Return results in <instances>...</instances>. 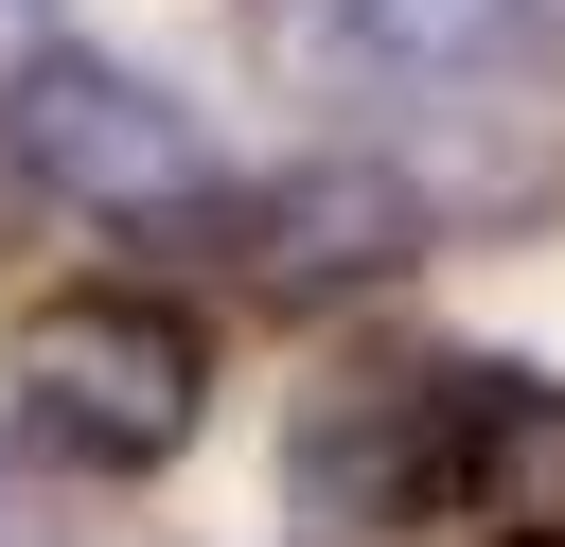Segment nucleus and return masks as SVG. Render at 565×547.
Returning <instances> with one entry per match:
<instances>
[{
  "label": "nucleus",
  "instance_id": "nucleus-7",
  "mask_svg": "<svg viewBox=\"0 0 565 547\" xmlns=\"http://www.w3.org/2000/svg\"><path fill=\"white\" fill-rule=\"evenodd\" d=\"M0 547H53V476H35V441H0Z\"/></svg>",
  "mask_w": 565,
  "mask_h": 547
},
{
  "label": "nucleus",
  "instance_id": "nucleus-2",
  "mask_svg": "<svg viewBox=\"0 0 565 547\" xmlns=\"http://www.w3.org/2000/svg\"><path fill=\"white\" fill-rule=\"evenodd\" d=\"M0 159H18L35 194L106 212V229H177V212H212V141H194V106H177L159 71L88 53V35H53V53L0 71Z\"/></svg>",
  "mask_w": 565,
  "mask_h": 547
},
{
  "label": "nucleus",
  "instance_id": "nucleus-5",
  "mask_svg": "<svg viewBox=\"0 0 565 547\" xmlns=\"http://www.w3.org/2000/svg\"><path fill=\"white\" fill-rule=\"evenodd\" d=\"M441 512L494 529V547H565V371H530V353H459Z\"/></svg>",
  "mask_w": 565,
  "mask_h": 547
},
{
  "label": "nucleus",
  "instance_id": "nucleus-4",
  "mask_svg": "<svg viewBox=\"0 0 565 547\" xmlns=\"http://www.w3.org/2000/svg\"><path fill=\"white\" fill-rule=\"evenodd\" d=\"M212 247H230V282H247V300H282V318H335V300L406 282V265L441 247V212H424L388 159H282V176L212 194Z\"/></svg>",
  "mask_w": 565,
  "mask_h": 547
},
{
  "label": "nucleus",
  "instance_id": "nucleus-6",
  "mask_svg": "<svg viewBox=\"0 0 565 547\" xmlns=\"http://www.w3.org/2000/svg\"><path fill=\"white\" fill-rule=\"evenodd\" d=\"M530 0H265V53H318V71H477Z\"/></svg>",
  "mask_w": 565,
  "mask_h": 547
},
{
  "label": "nucleus",
  "instance_id": "nucleus-3",
  "mask_svg": "<svg viewBox=\"0 0 565 547\" xmlns=\"http://www.w3.org/2000/svg\"><path fill=\"white\" fill-rule=\"evenodd\" d=\"M441 441H459V353H335L282 406V512L335 547H388L441 512Z\"/></svg>",
  "mask_w": 565,
  "mask_h": 547
},
{
  "label": "nucleus",
  "instance_id": "nucleus-1",
  "mask_svg": "<svg viewBox=\"0 0 565 547\" xmlns=\"http://www.w3.org/2000/svg\"><path fill=\"white\" fill-rule=\"evenodd\" d=\"M212 423V335L159 282H53L18 318V441L71 476H159Z\"/></svg>",
  "mask_w": 565,
  "mask_h": 547
}]
</instances>
